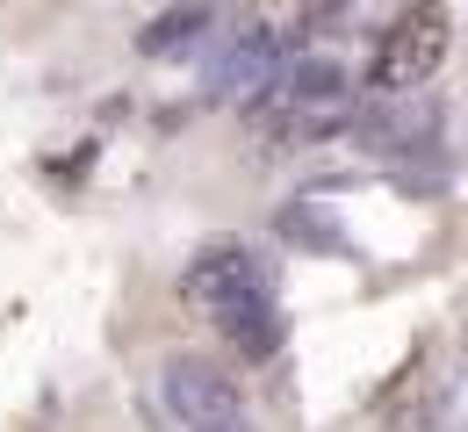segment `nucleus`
Listing matches in <instances>:
<instances>
[{
	"instance_id": "obj_2",
	"label": "nucleus",
	"mask_w": 468,
	"mask_h": 432,
	"mask_svg": "<svg viewBox=\"0 0 468 432\" xmlns=\"http://www.w3.org/2000/svg\"><path fill=\"white\" fill-rule=\"evenodd\" d=\"M180 296L195 310H231V303H252V296H274V281H267V259L245 246H209L187 259V274H180Z\"/></svg>"
},
{
	"instance_id": "obj_3",
	"label": "nucleus",
	"mask_w": 468,
	"mask_h": 432,
	"mask_svg": "<svg viewBox=\"0 0 468 432\" xmlns=\"http://www.w3.org/2000/svg\"><path fill=\"white\" fill-rule=\"evenodd\" d=\"M159 396H166V411H174L180 426H238V382L217 361H166L159 368Z\"/></svg>"
},
{
	"instance_id": "obj_5",
	"label": "nucleus",
	"mask_w": 468,
	"mask_h": 432,
	"mask_svg": "<svg viewBox=\"0 0 468 432\" xmlns=\"http://www.w3.org/2000/svg\"><path fill=\"white\" fill-rule=\"evenodd\" d=\"M217 29V0H174L166 15H152L144 29H137V58H187L202 37Z\"/></svg>"
},
{
	"instance_id": "obj_7",
	"label": "nucleus",
	"mask_w": 468,
	"mask_h": 432,
	"mask_svg": "<svg viewBox=\"0 0 468 432\" xmlns=\"http://www.w3.org/2000/svg\"><path fill=\"white\" fill-rule=\"evenodd\" d=\"M187 432H245V426H187Z\"/></svg>"
},
{
	"instance_id": "obj_1",
	"label": "nucleus",
	"mask_w": 468,
	"mask_h": 432,
	"mask_svg": "<svg viewBox=\"0 0 468 432\" xmlns=\"http://www.w3.org/2000/svg\"><path fill=\"white\" fill-rule=\"evenodd\" d=\"M454 51V15L440 0H410L404 15L389 22V37L375 44V65H367V87L375 94H418Z\"/></svg>"
},
{
	"instance_id": "obj_8",
	"label": "nucleus",
	"mask_w": 468,
	"mask_h": 432,
	"mask_svg": "<svg viewBox=\"0 0 468 432\" xmlns=\"http://www.w3.org/2000/svg\"><path fill=\"white\" fill-rule=\"evenodd\" d=\"M332 7H339V0H332Z\"/></svg>"
},
{
	"instance_id": "obj_4",
	"label": "nucleus",
	"mask_w": 468,
	"mask_h": 432,
	"mask_svg": "<svg viewBox=\"0 0 468 432\" xmlns=\"http://www.w3.org/2000/svg\"><path fill=\"white\" fill-rule=\"evenodd\" d=\"M282 58H289V44H282V37H267V29H245L231 51L217 58V94H224V101H238V109H252V101L274 87Z\"/></svg>"
},
{
	"instance_id": "obj_6",
	"label": "nucleus",
	"mask_w": 468,
	"mask_h": 432,
	"mask_svg": "<svg viewBox=\"0 0 468 432\" xmlns=\"http://www.w3.org/2000/svg\"><path fill=\"white\" fill-rule=\"evenodd\" d=\"M217 332L231 339V353H238V361H274V353H282V339H289V324H282L274 296H252V303L217 310Z\"/></svg>"
}]
</instances>
